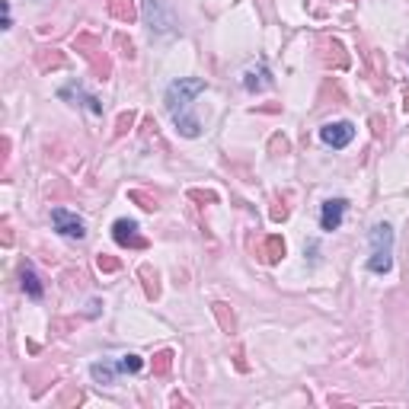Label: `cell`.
<instances>
[{
  "mask_svg": "<svg viewBox=\"0 0 409 409\" xmlns=\"http://www.w3.org/2000/svg\"><path fill=\"white\" fill-rule=\"evenodd\" d=\"M119 371H125V374H138V371L144 368V362H141V355H121L119 362Z\"/></svg>",
  "mask_w": 409,
  "mask_h": 409,
  "instance_id": "11",
  "label": "cell"
},
{
  "mask_svg": "<svg viewBox=\"0 0 409 409\" xmlns=\"http://www.w3.org/2000/svg\"><path fill=\"white\" fill-rule=\"evenodd\" d=\"M112 237L119 247H144L141 234H138V221H128V218L112 224Z\"/></svg>",
  "mask_w": 409,
  "mask_h": 409,
  "instance_id": "6",
  "label": "cell"
},
{
  "mask_svg": "<svg viewBox=\"0 0 409 409\" xmlns=\"http://www.w3.org/2000/svg\"><path fill=\"white\" fill-rule=\"evenodd\" d=\"M352 138H355V125L352 121H326V125L320 128V141L326 144V148H345V144H352Z\"/></svg>",
  "mask_w": 409,
  "mask_h": 409,
  "instance_id": "4",
  "label": "cell"
},
{
  "mask_svg": "<svg viewBox=\"0 0 409 409\" xmlns=\"http://www.w3.org/2000/svg\"><path fill=\"white\" fill-rule=\"evenodd\" d=\"M198 93H205V81H195V77H179L167 87L163 93V102H167V112L173 115L176 121V131L186 134V138H198L201 134V125L195 115H189V106Z\"/></svg>",
  "mask_w": 409,
  "mask_h": 409,
  "instance_id": "1",
  "label": "cell"
},
{
  "mask_svg": "<svg viewBox=\"0 0 409 409\" xmlns=\"http://www.w3.org/2000/svg\"><path fill=\"white\" fill-rule=\"evenodd\" d=\"M61 96H64V100H77V102H81V106H87L93 115H102L100 100H93V96H87L81 87H64V90H61Z\"/></svg>",
  "mask_w": 409,
  "mask_h": 409,
  "instance_id": "8",
  "label": "cell"
},
{
  "mask_svg": "<svg viewBox=\"0 0 409 409\" xmlns=\"http://www.w3.org/2000/svg\"><path fill=\"white\" fill-rule=\"evenodd\" d=\"M406 112H409V96H406Z\"/></svg>",
  "mask_w": 409,
  "mask_h": 409,
  "instance_id": "12",
  "label": "cell"
},
{
  "mask_svg": "<svg viewBox=\"0 0 409 409\" xmlns=\"http://www.w3.org/2000/svg\"><path fill=\"white\" fill-rule=\"evenodd\" d=\"M368 240H371L368 268L377 272V275L390 272V266H393V227H390V224H374L371 234H368Z\"/></svg>",
  "mask_w": 409,
  "mask_h": 409,
  "instance_id": "2",
  "label": "cell"
},
{
  "mask_svg": "<svg viewBox=\"0 0 409 409\" xmlns=\"http://www.w3.org/2000/svg\"><path fill=\"white\" fill-rule=\"evenodd\" d=\"M345 208H349V201H345V198H329V201H323L320 227H323V230H339Z\"/></svg>",
  "mask_w": 409,
  "mask_h": 409,
  "instance_id": "5",
  "label": "cell"
},
{
  "mask_svg": "<svg viewBox=\"0 0 409 409\" xmlns=\"http://www.w3.org/2000/svg\"><path fill=\"white\" fill-rule=\"evenodd\" d=\"M23 291H26V295L29 297H35V301H39V297H42V282H39V275H35V272H32V268H23Z\"/></svg>",
  "mask_w": 409,
  "mask_h": 409,
  "instance_id": "10",
  "label": "cell"
},
{
  "mask_svg": "<svg viewBox=\"0 0 409 409\" xmlns=\"http://www.w3.org/2000/svg\"><path fill=\"white\" fill-rule=\"evenodd\" d=\"M52 224L61 237H67V240H83V237H87V221L67 208H52Z\"/></svg>",
  "mask_w": 409,
  "mask_h": 409,
  "instance_id": "3",
  "label": "cell"
},
{
  "mask_svg": "<svg viewBox=\"0 0 409 409\" xmlns=\"http://www.w3.org/2000/svg\"><path fill=\"white\" fill-rule=\"evenodd\" d=\"M268 71L262 64H256V67H247V71H243V87L249 90V93H256V90H266L268 87Z\"/></svg>",
  "mask_w": 409,
  "mask_h": 409,
  "instance_id": "7",
  "label": "cell"
},
{
  "mask_svg": "<svg viewBox=\"0 0 409 409\" xmlns=\"http://www.w3.org/2000/svg\"><path fill=\"white\" fill-rule=\"evenodd\" d=\"M115 371H119V364H106V362L90 364V374H93L96 384H115Z\"/></svg>",
  "mask_w": 409,
  "mask_h": 409,
  "instance_id": "9",
  "label": "cell"
}]
</instances>
